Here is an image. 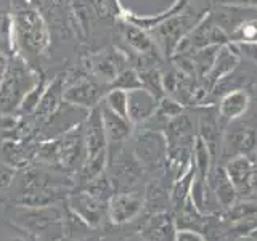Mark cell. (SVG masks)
I'll list each match as a JSON object with an SVG mask.
<instances>
[{
  "mask_svg": "<svg viewBox=\"0 0 257 241\" xmlns=\"http://www.w3.org/2000/svg\"><path fill=\"white\" fill-rule=\"evenodd\" d=\"M15 167L10 164L0 163V190H5L7 187H10L13 179H15Z\"/></svg>",
  "mask_w": 257,
  "mask_h": 241,
  "instance_id": "34",
  "label": "cell"
},
{
  "mask_svg": "<svg viewBox=\"0 0 257 241\" xmlns=\"http://www.w3.org/2000/svg\"><path fill=\"white\" fill-rule=\"evenodd\" d=\"M21 219L24 222V227L31 228L32 231H40L44 230L48 225L56 223L60 219V211L52 206H45V207H32V211L28 214L21 215Z\"/></svg>",
  "mask_w": 257,
  "mask_h": 241,
  "instance_id": "22",
  "label": "cell"
},
{
  "mask_svg": "<svg viewBox=\"0 0 257 241\" xmlns=\"http://www.w3.org/2000/svg\"><path fill=\"white\" fill-rule=\"evenodd\" d=\"M132 151L145 172H158L164 169L169 156V145L163 131L143 127L134 140Z\"/></svg>",
  "mask_w": 257,
  "mask_h": 241,
  "instance_id": "3",
  "label": "cell"
},
{
  "mask_svg": "<svg viewBox=\"0 0 257 241\" xmlns=\"http://www.w3.org/2000/svg\"><path fill=\"white\" fill-rule=\"evenodd\" d=\"M15 241H21V239H15Z\"/></svg>",
  "mask_w": 257,
  "mask_h": 241,
  "instance_id": "42",
  "label": "cell"
},
{
  "mask_svg": "<svg viewBox=\"0 0 257 241\" xmlns=\"http://www.w3.org/2000/svg\"><path fill=\"white\" fill-rule=\"evenodd\" d=\"M0 40L12 48L13 44V13L7 8H0Z\"/></svg>",
  "mask_w": 257,
  "mask_h": 241,
  "instance_id": "32",
  "label": "cell"
},
{
  "mask_svg": "<svg viewBox=\"0 0 257 241\" xmlns=\"http://www.w3.org/2000/svg\"><path fill=\"white\" fill-rule=\"evenodd\" d=\"M56 241H76V239H72V238H60V239H56Z\"/></svg>",
  "mask_w": 257,
  "mask_h": 241,
  "instance_id": "40",
  "label": "cell"
},
{
  "mask_svg": "<svg viewBox=\"0 0 257 241\" xmlns=\"http://www.w3.org/2000/svg\"><path fill=\"white\" fill-rule=\"evenodd\" d=\"M241 58L252 61L257 66V42H230Z\"/></svg>",
  "mask_w": 257,
  "mask_h": 241,
  "instance_id": "33",
  "label": "cell"
},
{
  "mask_svg": "<svg viewBox=\"0 0 257 241\" xmlns=\"http://www.w3.org/2000/svg\"><path fill=\"white\" fill-rule=\"evenodd\" d=\"M220 47L222 45H212V47L199 48V50L187 53L190 56L193 66H195V72H196V77H198L199 82H203V80L207 77L209 72H211L212 64H214L215 56H217V52H219Z\"/></svg>",
  "mask_w": 257,
  "mask_h": 241,
  "instance_id": "25",
  "label": "cell"
},
{
  "mask_svg": "<svg viewBox=\"0 0 257 241\" xmlns=\"http://www.w3.org/2000/svg\"><path fill=\"white\" fill-rule=\"evenodd\" d=\"M68 209L84 225L90 228L100 227L104 217L108 215V203L92 196L85 190L71 193L68 196Z\"/></svg>",
  "mask_w": 257,
  "mask_h": 241,
  "instance_id": "7",
  "label": "cell"
},
{
  "mask_svg": "<svg viewBox=\"0 0 257 241\" xmlns=\"http://www.w3.org/2000/svg\"><path fill=\"white\" fill-rule=\"evenodd\" d=\"M64 82H66V79H64L63 76H56L55 79H52L50 82H48L42 98H40L34 114H32L36 117L37 123L45 124L47 120L50 119L56 111H58V108L63 103Z\"/></svg>",
  "mask_w": 257,
  "mask_h": 241,
  "instance_id": "18",
  "label": "cell"
},
{
  "mask_svg": "<svg viewBox=\"0 0 257 241\" xmlns=\"http://www.w3.org/2000/svg\"><path fill=\"white\" fill-rule=\"evenodd\" d=\"M48 82H50V80H47L45 77H40L37 80V84L32 87L26 95H24V98L21 100L20 106H18V111L21 112V114H26V116L28 114H34V111L37 108L40 98H42V95L45 92Z\"/></svg>",
  "mask_w": 257,
  "mask_h": 241,
  "instance_id": "28",
  "label": "cell"
},
{
  "mask_svg": "<svg viewBox=\"0 0 257 241\" xmlns=\"http://www.w3.org/2000/svg\"><path fill=\"white\" fill-rule=\"evenodd\" d=\"M103 103L106 104L111 111H114L116 114L127 117V92L108 90L103 98Z\"/></svg>",
  "mask_w": 257,
  "mask_h": 241,
  "instance_id": "31",
  "label": "cell"
},
{
  "mask_svg": "<svg viewBox=\"0 0 257 241\" xmlns=\"http://www.w3.org/2000/svg\"><path fill=\"white\" fill-rule=\"evenodd\" d=\"M239 61H241V56H239V53L235 50V48H233L231 44L222 45L219 48L211 72H209L207 77L203 80V82H201L204 85L206 90L209 92V95L212 93L214 87L219 84L222 79L230 76L231 72L239 66Z\"/></svg>",
  "mask_w": 257,
  "mask_h": 241,
  "instance_id": "12",
  "label": "cell"
},
{
  "mask_svg": "<svg viewBox=\"0 0 257 241\" xmlns=\"http://www.w3.org/2000/svg\"><path fill=\"white\" fill-rule=\"evenodd\" d=\"M175 241H206V238L195 230H179Z\"/></svg>",
  "mask_w": 257,
  "mask_h": 241,
  "instance_id": "36",
  "label": "cell"
},
{
  "mask_svg": "<svg viewBox=\"0 0 257 241\" xmlns=\"http://www.w3.org/2000/svg\"><path fill=\"white\" fill-rule=\"evenodd\" d=\"M108 174L114 183L116 193H119V190L128 191V188L135 187L142 180L145 174V169L135 158L134 151L128 150L125 145L108 156Z\"/></svg>",
  "mask_w": 257,
  "mask_h": 241,
  "instance_id": "5",
  "label": "cell"
},
{
  "mask_svg": "<svg viewBox=\"0 0 257 241\" xmlns=\"http://www.w3.org/2000/svg\"><path fill=\"white\" fill-rule=\"evenodd\" d=\"M127 56L120 50H106L95 56L92 61L93 74L96 76V80L109 85L120 71L128 68L127 66Z\"/></svg>",
  "mask_w": 257,
  "mask_h": 241,
  "instance_id": "17",
  "label": "cell"
},
{
  "mask_svg": "<svg viewBox=\"0 0 257 241\" xmlns=\"http://www.w3.org/2000/svg\"><path fill=\"white\" fill-rule=\"evenodd\" d=\"M209 185H211V190L220 207L230 209L238 201L239 195L235 185L230 180L225 167H219V166L212 167L211 175H209Z\"/></svg>",
  "mask_w": 257,
  "mask_h": 241,
  "instance_id": "20",
  "label": "cell"
},
{
  "mask_svg": "<svg viewBox=\"0 0 257 241\" xmlns=\"http://www.w3.org/2000/svg\"><path fill=\"white\" fill-rule=\"evenodd\" d=\"M249 106H251V95L244 88H238V90H231L222 95L219 104H217L222 126L225 127L227 124L235 123L236 119L243 117Z\"/></svg>",
  "mask_w": 257,
  "mask_h": 241,
  "instance_id": "16",
  "label": "cell"
},
{
  "mask_svg": "<svg viewBox=\"0 0 257 241\" xmlns=\"http://www.w3.org/2000/svg\"><path fill=\"white\" fill-rule=\"evenodd\" d=\"M196 112V129H198V137L203 140L209 151H211L212 159L215 163L217 153L220 150L222 145V132L223 126L219 117V109L215 104H204V106H196L193 108Z\"/></svg>",
  "mask_w": 257,
  "mask_h": 241,
  "instance_id": "8",
  "label": "cell"
},
{
  "mask_svg": "<svg viewBox=\"0 0 257 241\" xmlns=\"http://www.w3.org/2000/svg\"><path fill=\"white\" fill-rule=\"evenodd\" d=\"M177 222L175 215L169 211H161L151 214L145 222L140 231V238L145 241H175L177 236Z\"/></svg>",
  "mask_w": 257,
  "mask_h": 241,
  "instance_id": "13",
  "label": "cell"
},
{
  "mask_svg": "<svg viewBox=\"0 0 257 241\" xmlns=\"http://www.w3.org/2000/svg\"><path fill=\"white\" fill-rule=\"evenodd\" d=\"M55 139L58 142V167H61L64 172L77 174L87 158L84 123Z\"/></svg>",
  "mask_w": 257,
  "mask_h": 241,
  "instance_id": "6",
  "label": "cell"
},
{
  "mask_svg": "<svg viewBox=\"0 0 257 241\" xmlns=\"http://www.w3.org/2000/svg\"><path fill=\"white\" fill-rule=\"evenodd\" d=\"M139 241H145V239H142V238H140V239H139Z\"/></svg>",
  "mask_w": 257,
  "mask_h": 241,
  "instance_id": "41",
  "label": "cell"
},
{
  "mask_svg": "<svg viewBox=\"0 0 257 241\" xmlns=\"http://www.w3.org/2000/svg\"><path fill=\"white\" fill-rule=\"evenodd\" d=\"M187 109L183 106L182 103H179L177 100H174L172 96H163L159 101H158V106H156V111L155 114H153V117L150 120H147V123H153L155 120V127L153 129H158V124L161 126V131L164 129V126L169 123V120H172L174 117L180 116L182 112ZM145 123V124H147Z\"/></svg>",
  "mask_w": 257,
  "mask_h": 241,
  "instance_id": "24",
  "label": "cell"
},
{
  "mask_svg": "<svg viewBox=\"0 0 257 241\" xmlns=\"http://www.w3.org/2000/svg\"><path fill=\"white\" fill-rule=\"evenodd\" d=\"M109 90H124L131 92L135 88H142V80L139 76V71L135 68H125L112 79V82L108 85Z\"/></svg>",
  "mask_w": 257,
  "mask_h": 241,
  "instance_id": "29",
  "label": "cell"
},
{
  "mask_svg": "<svg viewBox=\"0 0 257 241\" xmlns=\"http://www.w3.org/2000/svg\"><path fill=\"white\" fill-rule=\"evenodd\" d=\"M13 13V44L29 56L42 55L50 45V32L36 8L26 0L15 7Z\"/></svg>",
  "mask_w": 257,
  "mask_h": 241,
  "instance_id": "1",
  "label": "cell"
},
{
  "mask_svg": "<svg viewBox=\"0 0 257 241\" xmlns=\"http://www.w3.org/2000/svg\"><path fill=\"white\" fill-rule=\"evenodd\" d=\"M228 211V219L236 223H244V222H252L257 215V206L254 203H247V201H236Z\"/></svg>",
  "mask_w": 257,
  "mask_h": 241,
  "instance_id": "30",
  "label": "cell"
},
{
  "mask_svg": "<svg viewBox=\"0 0 257 241\" xmlns=\"http://www.w3.org/2000/svg\"><path fill=\"white\" fill-rule=\"evenodd\" d=\"M254 167V163L251 158L247 156H235L230 158V161L225 166V171H227L230 180L235 185V188L238 191L239 196H243L244 193V185H246V179L251 169Z\"/></svg>",
  "mask_w": 257,
  "mask_h": 241,
  "instance_id": "23",
  "label": "cell"
},
{
  "mask_svg": "<svg viewBox=\"0 0 257 241\" xmlns=\"http://www.w3.org/2000/svg\"><path fill=\"white\" fill-rule=\"evenodd\" d=\"M8 63H10V58L0 50V85H2L4 79L7 76V69H8Z\"/></svg>",
  "mask_w": 257,
  "mask_h": 241,
  "instance_id": "37",
  "label": "cell"
},
{
  "mask_svg": "<svg viewBox=\"0 0 257 241\" xmlns=\"http://www.w3.org/2000/svg\"><path fill=\"white\" fill-rule=\"evenodd\" d=\"M167 203H171V193L166 190L164 185L159 180L148 183L147 190H145L143 206H147V209L151 214H156L164 211V206Z\"/></svg>",
  "mask_w": 257,
  "mask_h": 241,
  "instance_id": "26",
  "label": "cell"
},
{
  "mask_svg": "<svg viewBox=\"0 0 257 241\" xmlns=\"http://www.w3.org/2000/svg\"><path fill=\"white\" fill-rule=\"evenodd\" d=\"M225 155L254 158L257 153V129L255 127H238L231 131L225 139Z\"/></svg>",
  "mask_w": 257,
  "mask_h": 241,
  "instance_id": "19",
  "label": "cell"
},
{
  "mask_svg": "<svg viewBox=\"0 0 257 241\" xmlns=\"http://www.w3.org/2000/svg\"><path fill=\"white\" fill-rule=\"evenodd\" d=\"M37 80L39 77L36 72L29 69V66L18 53H15L10 58L7 76L0 85V111H18L24 95L37 84Z\"/></svg>",
  "mask_w": 257,
  "mask_h": 241,
  "instance_id": "2",
  "label": "cell"
},
{
  "mask_svg": "<svg viewBox=\"0 0 257 241\" xmlns=\"http://www.w3.org/2000/svg\"><path fill=\"white\" fill-rule=\"evenodd\" d=\"M247 236L251 238L252 241H257V227H254L251 231H249V233H247Z\"/></svg>",
  "mask_w": 257,
  "mask_h": 241,
  "instance_id": "39",
  "label": "cell"
},
{
  "mask_svg": "<svg viewBox=\"0 0 257 241\" xmlns=\"http://www.w3.org/2000/svg\"><path fill=\"white\" fill-rule=\"evenodd\" d=\"M251 195H257V166L255 164L247 175L246 185H244V193H243V196H251Z\"/></svg>",
  "mask_w": 257,
  "mask_h": 241,
  "instance_id": "35",
  "label": "cell"
},
{
  "mask_svg": "<svg viewBox=\"0 0 257 241\" xmlns=\"http://www.w3.org/2000/svg\"><path fill=\"white\" fill-rule=\"evenodd\" d=\"M206 217L207 215L201 214L198 211L190 196L175 209V222H177V228L179 230L201 231V228L206 225Z\"/></svg>",
  "mask_w": 257,
  "mask_h": 241,
  "instance_id": "21",
  "label": "cell"
},
{
  "mask_svg": "<svg viewBox=\"0 0 257 241\" xmlns=\"http://www.w3.org/2000/svg\"><path fill=\"white\" fill-rule=\"evenodd\" d=\"M100 112L103 119L104 134H106V140H108V156H109L111 153H114L120 147H124L132 134L134 124L127 117H122L116 114L114 111H111L103 101L100 103Z\"/></svg>",
  "mask_w": 257,
  "mask_h": 241,
  "instance_id": "10",
  "label": "cell"
},
{
  "mask_svg": "<svg viewBox=\"0 0 257 241\" xmlns=\"http://www.w3.org/2000/svg\"><path fill=\"white\" fill-rule=\"evenodd\" d=\"M108 90V85L100 82V80L84 79L64 88L63 100L69 104H74V106L92 111L100 106Z\"/></svg>",
  "mask_w": 257,
  "mask_h": 241,
  "instance_id": "9",
  "label": "cell"
},
{
  "mask_svg": "<svg viewBox=\"0 0 257 241\" xmlns=\"http://www.w3.org/2000/svg\"><path fill=\"white\" fill-rule=\"evenodd\" d=\"M185 8L180 13H177V15L171 16V18L164 20L161 24H158L155 29L148 31L150 34L155 36L156 45L163 48V53L166 55L167 60L174 55L175 48L182 42V39L187 36L188 32L199 23V20L209 12L207 10L204 15L195 16V15H190L185 12Z\"/></svg>",
  "mask_w": 257,
  "mask_h": 241,
  "instance_id": "4",
  "label": "cell"
},
{
  "mask_svg": "<svg viewBox=\"0 0 257 241\" xmlns=\"http://www.w3.org/2000/svg\"><path fill=\"white\" fill-rule=\"evenodd\" d=\"M82 190L88 191L92 196L98 198L101 201H106V203H109V199L116 193L114 183H112L111 177L106 171L101 172L100 175H96L95 179H92L90 182H87L82 187Z\"/></svg>",
  "mask_w": 257,
  "mask_h": 241,
  "instance_id": "27",
  "label": "cell"
},
{
  "mask_svg": "<svg viewBox=\"0 0 257 241\" xmlns=\"http://www.w3.org/2000/svg\"><path fill=\"white\" fill-rule=\"evenodd\" d=\"M120 36L127 42V45L132 48V50L140 55V56H156L161 58V52L155 42V39L150 36L148 31H145L139 28L137 24L127 21L124 18H120Z\"/></svg>",
  "mask_w": 257,
  "mask_h": 241,
  "instance_id": "14",
  "label": "cell"
},
{
  "mask_svg": "<svg viewBox=\"0 0 257 241\" xmlns=\"http://www.w3.org/2000/svg\"><path fill=\"white\" fill-rule=\"evenodd\" d=\"M143 211L142 196L128 191L114 193L108 203V217L112 223L124 225L132 222Z\"/></svg>",
  "mask_w": 257,
  "mask_h": 241,
  "instance_id": "11",
  "label": "cell"
},
{
  "mask_svg": "<svg viewBox=\"0 0 257 241\" xmlns=\"http://www.w3.org/2000/svg\"><path fill=\"white\" fill-rule=\"evenodd\" d=\"M158 106V100L145 88H135L127 92V119L134 126L145 124L153 117Z\"/></svg>",
  "mask_w": 257,
  "mask_h": 241,
  "instance_id": "15",
  "label": "cell"
},
{
  "mask_svg": "<svg viewBox=\"0 0 257 241\" xmlns=\"http://www.w3.org/2000/svg\"><path fill=\"white\" fill-rule=\"evenodd\" d=\"M223 5H235V7H249L251 0H219Z\"/></svg>",
  "mask_w": 257,
  "mask_h": 241,
  "instance_id": "38",
  "label": "cell"
}]
</instances>
